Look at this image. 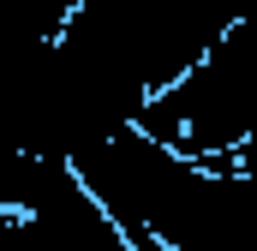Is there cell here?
Returning a JSON list of instances; mask_svg holds the SVG:
<instances>
[{
    "label": "cell",
    "mask_w": 257,
    "mask_h": 251,
    "mask_svg": "<svg viewBox=\"0 0 257 251\" xmlns=\"http://www.w3.org/2000/svg\"><path fill=\"white\" fill-rule=\"evenodd\" d=\"M132 126H144L156 144H168L192 162L239 156L245 138L257 132V60L233 36H221L186 78L156 90Z\"/></svg>",
    "instance_id": "cell-1"
}]
</instances>
